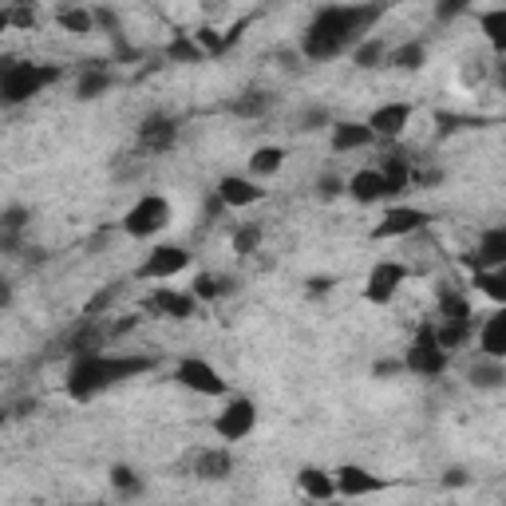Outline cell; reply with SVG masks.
Instances as JSON below:
<instances>
[{
	"label": "cell",
	"mask_w": 506,
	"mask_h": 506,
	"mask_svg": "<svg viewBox=\"0 0 506 506\" xmlns=\"http://www.w3.org/2000/svg\"><path fill=\"white\" fill-rule=\"evenodd\" d=\"M166 56H171L174 64H202V59H206V48L198 44V36H174L171 48H166Z\"/></svg>",
	"instance_id": "30"
},
{
	"label": "cell",
	"mask_w": 506,
	"mask_h": 506,
	"mask_svg": "<svg viewBox=\"0 0 506 506\" xmlns=\"http://www.w3.org/2000/svg\"><path fill=\"white\" fill-rule=\"evenodd\" d=\"M404 368L415 372V376H428V380L443 376V368H448V349L439 344L435 321H423V324H420V333L412 336L408 352H404Z\"/></svg>",
	"instance_id": "4"
},
{
	"label": "cell",
	"mask_w": 506,
	"mask_h": 506,
	"mask_svg": "<svg viewBox=\"0 0 506 506\" xmlns=\"http://www.w3.org/2000/svg\"><path fill=\"white\" fill-rule=\"evenodd\" d=\"M388 59H392L395 72H420L423 59H428V48L423 44H404V48H395Z\"/></svg>",
	"instance_id": "32"
},
{
	"label": "cell",
	"mask_w": 506,
	"mask_h": 506,
	"mask_svg": "<svg viewBox=\"0 0 506 506\" xmlns=\"http://www.w3.org/2000/svg\"><path fill=\"white\" fill-rule=\"evenodd\" d=\"M171 226V202H166L163 194H143L131 210L123 214V234L127 237H155L158 230H166Z\"/></svg>",
	"instance_id": "5"
},
{
	"label": "cell",
	"mask_w": 506,
	"mask_h": 506,
	"mask_svg": "<svg viewBox=\"0 0 506 506\" xmlns=\"http://www.w3.org/2000/svg\"><path fill=\"white\" fill-rule=\"evenodd\" d=\"M404 281H408V270H404L400 262H380L368 273V281H364V297H368L372 305H388L392 297L400 293Z\"/></svg>",
	"instance_id": "9"
},
{
	"label": "cell",
	"mask_w": 506,
	"mask_h": 506,
	"mask_svg": "<svg viewBox=\"0 0 506 506\" xmlns=\"http://www.w3.org/2000/svg\"><path fill=\"white\" fill-rule=\"evenodd\" d=\"M107 87H111V72H107V67H87V72L79 75V84H75V99L92 103V99L107 95Z\"/></svg>",
	"instance_id": "23"
},
{
	"label": "cell",
	"mask_w": 506,
	"mask_h": 506,
	"mask_svg": "<svg viewBox=\"0 0 506 506\" xmlns=\"http://www.w3.org/2000/svg\"><path fill=\"white\" fill-rule=\"evenodd\" d=\"M384 59H388V48H384V40H360V44L352 48V64L356 67H380Z\"/></svg>",
	"instance_id": "31"
},
{
	"label": "cell",
	"mask_w": 506,
	"mask_h": 506,
	"mask_svg": "<svg viewBox=\"0 0 506 506\" xmlns=\"http://www.w3.org/2000/svg\"><path fill=\"white\" fill-rule=\"evenodd\" d=\"M324 123H329V111H321V107L305 115V131H316V127H324Z\"/></svg>",
	"instance_id": "46"
},
{
	"label": "cell",
	"mask_w": 506,
	"mask_h": 506,
	"mask_svg": "<svg viewBox=\"0 0 506 506\" xmlns=\"http://www.w3.org/2000/svg\"><path fill=\"white\" fill-rule=\"evenodd\" d=\"M333 289V277H309V297H324Z\"/></svg>",
	"instance_id": "45"
},
{
	"label": "cell",
	"mask_w": 506,
	"mask_h": 506,
	"mask_svg": "<svg viewBox=\"0 0 506 506\" xmlns=\"http://www.w3.org/2000/svg\"><path fill=\"white\" fill-rule=\"evenodd\" d=\"M408 119H412L408 103H384L368 115V127L376 131V138H400L404 127H408Z\"/></svg>",
	"instance_id": "16"
},
{
	"label": "cell",
	"mask_w": 506,
	"mask_h": 506,
	"mask_svg": "<svg viewBox=\"0 0 506 506\" xmlns=\"http://www.w3.org/2000/svg\"><path fill=\"white\" fill-rule=\"evenodd\" d=\"M174 380L182 384V388H191L198 395H210V400H217V395H226L230 392V384L217 376L206 360H198V356H186L182 364H178V372H174Z\"/></svg>",
	"instance_id": "7"
},
{
	"label": "cell",
	"mask_w": 506,
	"mask_h": 506,
	"mask_svg": "<svg viewBox=\"0 0 506 506\" xmlns=\"http://www.w3.org/2000/svg\"><path fill=\"white\" fill-rule=\"evenodd\" d=\"M380 171H384V178L392 182V194H404V191H408V186L415 182L412 158H404V155H388V158H380Z\"/></svg>",
	"instance_id": "22"
},
{
	"label": "cell",
	"mask_w": 506,
	"mask_h": 506,
	"mask_svg": "<svg viewBox=\"0 0 506 506\" xmlns=\"http://www.w3.org/2000/svg\"><path fill=\"white\" fill-rule=\"evenodd\" d=\"M24 222H28V210H24V206H8L4 217H0L4 234H20V230H24Z\"/></svg>",
	"instance_id": "41"
},
{
	"label": "cell",
	"mask_w": 506,
	"mask_h": 506,
	"mask_svg": "<svg viewBox=\"0 0 506 506\" xmlns=\"http://www.w3.org/2000/svg\"><path fill=\"white\" fill-rule=\"evenodd\" d=\"M499 270H502V273H506V265H499Z\"/></svg>",
	"instance_id": "50"
},
{
	"label": "cell",
	"mask_w": 506,
	"mask_h": 506,
	"mask_svg": "<svg viewBox=\"0 0 506 506\" xmlns=\"http://www.w3.org/2000/svg\"><path fill=\"white\" fill-rule=\"evenodd\" d=\"M479 349L487 352V356H499V360H506V305H499V309L487 316V324L479 329Z\"/></svg>",
	"instance_id": "20"
},
{
	"label": "cell",
	"mask_w": 506,
	"mask_h": 506,
	"mask_svg": "<svg viewBox=\"0 0 506 506\" xmlns=\"http://www.w3.org/2000/svg\"><path fill=\"white\" fill-rule=\"evenodd\" d=\"M344 191H349V182H341L336 174L316 178V198H321V202H333V198H341Z\"/></svg>",
	"instance_id": "39"
},
{
	"label": "cell",
	"mask_w": 506,
	"mask_h": 506,
	"mask_svg": "<svg viewBox=\"0 0 506 506\" xmlns=\"http://www.w3.org/2000/svg\"><path fill=\"white\" fill-rule=\"evenodd\" d=\"M285 166V151L281 146H257V151L250 155V174L253 178H270Z\"/></svg>",
	"instance_id": "26"
},
{
	"label": "cell",
	"mask_w": 506,
	"mask_h": 506,
	"mask_svg": "<svg viewBox=\"0 0 506 506\" xmlns=\"http://www.w3.org/2000/svg\"><path fill=\"white\" fill-rule=\"evenodd\" d=\"M270 107H273L270 92H242V95L234 99V115L237 119H262Z\"/></svg>",
	"instance_id": "29"
},
{
	"label": "cell",
	"mask_w": 506,
	"mask_h": 506,
	"mask_svg": "<svg viewBox=\"0 0 506 506\" xmlns=\"http://www.w3.org/2000/svg\"><path fill=\"white\" fill-rule=\"evenodd\" d=\"M349 194L360 206H376V202H384V198H392V182L384 178L380 166H364V171H356L349 178Z\"/></svg>",
	"instance_id": "12"
},
{
	"label": "cell",
	"mask_w": 506,
	"mask_h": 506,
	"mask_svg": "<svg viewBox=\"0 0 506 506\" xmlns=\"http://www.w3.org/2000/svg\"><path fill=\"white\" fill-rule=\"evenodd\" d=\"M64 79L59 64H36V59H8L4 75H0V95L8 107H20L28 99H36L40 92H48L52 84Z\"/></svg>",
	"instance_id": "3"
},
{
	"label": "cell",
	"mask_w": 506,
	"mask_h": 506,
	"mask_svg": "<svg viewBox=\"0 0 506 506\" xmlns=\"http://www.w3.org/2000/svg\"><path fill=\"white\" fill-rule=\"evenodd\" d=\"M56 20H59V28L72 36H87L95 28V13H87V8H79V4H64L56 13Z\"/></svg>",
	"instance_id": "25"
},
{
	"label": "cell",
	"mask_w": 506,
	"mask_h": 506,
	"mask_svg": "<svg viewBox=\"0 0 506 506\" xmlns=\"http://www.w3.org/2000/svg\"><path fill=\"white\" fill-rule=\"evenodd\" d=\"M428 222H431V214L420 210V206H392L384 214V222L372 230V237H408V234H420Z\"/></svg>",
	"instance_id": "10"
},
{
	"label": "cell",
	"mask_w": 506,
	"mask_h": 506,
	"mask_svg": "<svg viewBox=\"0 0 506 506\" xmlns=\"http://www.w3.org/2000/svg\"><path fill=\"white\" fill-rule=\"evenodd\" d=\"M439 321H471V305L459 293H439Z\"/></svg>",
	"instance_id": "35"
},
{
	"label": "cell",
	"mask_w": 506,
	"mask_h": 506,
	"mask_svg": "<svg viewBox=\"0 0 506 506\" xmlns=\"http://www.w3.org/2000/svg\"><path fill=\"white\" fill-rule=\"evenodd\" d=\"M494 79H499V87H502V92H506V59H502V64H499V72H494Z\"/></svg>",
	"instance_id": "49"
},
{
	"label": "cell",
	"mask_w": 506,
	"mask_h": 506,
	"mask_svg": "<svg viewBox=\"0 0 506 506\" xmlns=\"http://www.w3.org/2000/svg\"><path fill=\"white\" fill-rule=\"evenodd\" d=\"M253 423H257V404L245 400V395H234V400L222 408V415L214 420V431L222 435L226 443H237L253 431Z\"/></svg>",
	"instance_id": "6"
},
{
	"label": "cell",
	"mask_w": 506,
	"mask_h": 506,
	"mask_svg": "<svg viewBox=\"0 0 506 506\" xmlns=\"http://www.w3.org/2000/svg\"><path fill=\"white\" fill-rule=\"evenodd\" d=\"M467 123V119H459V115H435V127H439V135H451V131H459V127Z\"/></svg>",
	"instance_id": "43"
},
{
	"label": "cell",
	"mask_w": 506,
	"mask_h": 506,
	"mask_svg": "<svg viewBox=\"0 0 506 506\" xmlns=\"http://www.w3.org/2000/svg\"><path fill=\"white\" fill-rule=\"evenodd\" d=\"M479 28L487 36V44L494 52L506 56V8H491V13H479Z\"/></svg>",
	"instance_id": "24"
},
{
	"label": "cell",
	"mask_w": 506,
	"mask_h": 506,
	"mask_svg": "<svg viewBox=\"0 0 506 506\" xmlns=\"http://www.w3.org/2000/svg\"><path fill=\"white\" fill-rule=\"evenodd\" d=\"M217 194L226 198V206H253V202H262L265 191L253 182V178H242V174H226L222 182H217Z\"/></svg>",
	"instance_id": "17"
},
{
	"label": "cell",
	"mask_w": 506,
	"mask_h": 506,
	"mask_svg": "<svg viewBox=\"0 0 506 506\" xmlns=\"http://www.w3.org/2000/svg\"><path fill=\"white\" fill-rule=\"evenodd\" d=\"M194 475H198L202 483H222V479H230V475H234V455L222 451V448L202 451V455L194 459Z\"/></svg>",
	"instance_id": "19"
},
{
	"label": "cell",
	"mask_w": 506,
	"mask_h": 506,
	"mask_svg": "<svg viewBox=\"0 0 506 506\" xmlns=\"http://www.w3.org/2000/svg\"><path fill=\"white\" fill-rule=\"evenodd\" d=\"M174 138H178V123L171 115H146L143 127H138V143H143V151H151V155L171 151Z\"/></svg>",
	"instance_id": "14"
},
{
	"label": "cell",
	"mask_w": 506,
	"mask_h": 506,
	"mask_svg": "<svg viewBox=\"0 0 506 506\" xmlns=\"http://www.w3.org/2000/svg\"><path fill=\"white\" fill-rule=\"evenodd\" d=\"M257 245H262V230H257L253 222H245L242 230L234 234V253H242V257H245V253H253Z\"/></svg>",
	"instance_id": "38"
},
{
	"label": "cell",
	"mask_w": 506,
	"mask_h": 506,
	"mask_svg": "<svg viewBox=\"0 0 506 506\" xmlns=\"http://www.w3.org/2000/svg\"><path fill=\"white\" fill-rule=\"evenodd\" d=\"M467 265H471V270H499V265H506V226L483 230L479 253L467 257Z\"/></svg>",
	"instance_id": "15"
},
{
	"label": "cell",
	"mask_w": 506,
	"mask_h": 506,
	"mask_svg": "<svg viewBox=\"0 0 506 506\" xmlns=\"http://www.w3.org/2000/svg\"><path fill=\"white\" fill-rule=\"evenodd\" d=\"M376 143V131L368 123H336L333 127V151L336 155H349V151H364V146Z\"/></svg>",
	"instance_id": "18"
},
{
	"label": "cell",
	"mask_w": 506,
	"mask_h": 506,
	"mask_svg": "<svg viewBox=\"0 0 506 506\" xmlns=\"http://www.w3.org/2000/svg\"><path fill=\"white\" fill-rule=\"evenodd\" d=\"M388 13V0H368V4H333L313 16V24L301 36V56L309 64H324V59L344 56L360 40H368L372 24Z\"/></svg>",
	"instance_id": "1"
},
{
	"label": "cell",
	"mask_w": 506,
	"mask_h": 506,
	"mask_svg": "<svg viewBox=\"0 0 506 506\" xmlns=\"http://www.w3.org/2000/svg\"><path fill=\"white\" fill-rule=\"evenodd\" d=\"M0 24H13V28H36V4H28V0H24V4H13V8H8V13L4 16H0Z\"/></svg>",
	"instance_id": "37"
},
{
	"label": "cell",
	"mask_w": 506,
	"mask_h": 506,
	"mask_svg": "<svg viewBox=\"0 0 506 506\" xmlns=\"http://www.w3.org/2000/svg\"><path fill=\"white\" fill-rule=\"evenodd\" d=\"M475 285H479V293H487L491 301L506 305V273L502 270H475Z\"/></svg>",
	"instance_id": "33"
},
{
	"label": "cell",
	"mask_w": 506,
	"mask_h": 506,
	"mask_svg": "<svg viewBox=\"0 0 506 506\" xmlns=\"http://www.w3.org/2000/svg\"><path fill=\"white\" fill-rule=\"evenodd\" d=\"M467 380L475 384V388H506V364L499 360V356H487V352H483L479 356V360H475L471 364V368H467Z\"/></svg>",
	"instance_id": "21"
},
{
	"label": "cell",
	"mask_w": 506,
	"mask_h": 506,
	"mask_svg": "<svg viewBox=\"0 0 506 506\" xmlns=\"http://www.w3.org/2000/svg\"><path fill=\"white\" fill-rule=\"evenodd\" d=\"M400 368H404V364H392V360H384V364H376L372 372H376V376H392V372H400Z\"/></svg>",
	"instance_id": "47"
},
{
	"label": "cell",
	"mask_w": 506,
	"mask_h": 506,
	"mask_svg": "<svg viewBox=\"0 0 506 506\" xmlns=\"http://www.w3.org/2000/svg\"><path fill=\"white\" fill-rule=\"evenodd\" d=\"M151 368L146 356H107V352H84V356H72V368L64 376V388L75 404H87L95 400L99 392L115 388L119 380H135Z\"/></svg>",
	"instance_id": "2"
},
{
	"label": "cell",
	"mask_w": 506,
	"mask_h": 506,
	"mask_svg": "<svg viewBox=\"0 0 506 506\" xmlns=\"http://www.w3.org/2000/svg\"><path fill=\"white\" fill-rule=\"evenodd\" d=\"M191 293L198 297V301H217V297L234 293V281H230V277H217V273H198L194 285H191Z\"/></svg>",
	"instance_id": "27"
},
{
	"label": "cell",
	"mask_w": 506,
	"mask_h": 506,
	"mask_svg": "<svg viewBox=\"0 0 506 506\" xmlns=\"http://www.w3.org/2000/svg\"><path fill=\"white\" fill-rule=\"evenodd\" d=\"M194 36H198V44L206 48V56H222L226 52V36H217L214 28H198Z\"/></svg>",
	"instance_id": "40"
},
{
	"label": "cell",
	"mask_w": 506,
	"mask_h": 506,
	"mask_svg": "<svg viewBox=\"0 0 506 506\" xmlns=\"http://www.w3.org/2000/svg\"><path fill=\"white\" fill-rule=\"evenodd\" d=\"M301 491L309 494V499H333V494H336V479H333L329 471L305 467L301 471Z\"/></svg>",
	"instance_id": "28"
},
{
	"label": "cell",
	"mask_w": 506,
	"mask_h": 506,
	"mask_svg": "<svg viewBox=\"0 0 506 506\" xmlns=\"http://www.w3.org/2000/svg\"><path fill=\"white\" fill-rule=\"evenodd\" d=\"M333 479H336V494H344V499H360V494L384 491V479H380V475L356 467V463H344V467H336Z\"/></svg>",
	"instance_id": "13"
},
{
	"label": "cell",
	"mask_w": 506,
	"mask_h": 506,
	"mask_svg": "<svg viewBox=\"0 0 506 506\" xmlns=\"http://www.w3.org/2000/svg\"><path fill=\"white\" fill-rule=\"evenodd\" d=\"M463 483H467L463 479V471H448V487H463Z\"/></svg>",
	"instance_id": "48"
},
{
	"label": "cell",
	"mask_w": 506,
	"mask_h": 506,
	"mask_svg": "<svg viewBox=\"0 0 506 506\" xmlns=\"http://www.w3.org/2000/svg\"><path fill=\"white\" fill-rule=\"evenodd\" d=\"M471 8V0H439V4H435V16L439 20H455L459 13H467Z\"/></svg>",
	"instance_id": "42"
},
{
	"label": "cell",
	"mask_w": 506,
	"mask_h": 506,
	"mask_svg": "<svg viewBox=\"0 0 506 506\" xmlns=\"http://www.w3.org/2000/svg\"><path fill=\"white\" fill-rule=\"evenodd\" d=\"M191 265V253L182 245H158V250L146 253V262L138 265V277L143 281H166V277H178Z\"/></svg>",
	"instance_id": "8"
},
{
	"label": "cell",
	"mask_w": 506,
	"mask_h": 506,
	"mask_svg": "<svg viewBox=\"0 0 506 506\" xmlns=\"http://www.w3.org/2000/svg\"><path fill=\"white\" fill-rule=\"evenodd\" d=\"M111 487L119 494H143V483H138V475L127 467V463H115L111 467Z\"/></svg>",
	"instance_id": "36"
},
{
	"label": "cell",
	"mask_w": 506,
	"mask_h": 506,
	"mask_svg": "<svg viewBox=\"0 0 506 506\" xmlns=\"http://www.w3.org/2000/svg\"><path fill=\"white\" fill-rule=\"evenodd\" d=\"M143 309L155 313V316H171V321H191V316L198 313V297L194 293H174V289H155V293H146Z\"/></svg>",
	"instance_id": "11"
},
{
	"label": "cell",
	"mask_w": 506,
	"mask_h": 506,
	"mask_svg": "<svg viewBox=\"0 0 506 506\" xmlns=\"http://www.w3.org/2000/svg\"><path fill=\"white\" fill-rule=\"evenodd\" d=\"M435 333H439V344H443V349L455 352L459 344H467L471 321H439V324H435Z\"/></svg>",
	"instance_id": "34"
},
{
	"label": "cell",
	"mask_w": 506,
	"mask_h": 506,
	"mask_svg": "<svg viewBox=\"0 0 506 506\" xmlns=\"http://www.w3.org/2000/svg\"><path fill=\"white\" fill-rule=\"evenodd\" d=\"M95 24H103L107 36L119 40V20H115V13H107V8H95Z\"/></svg>",
	"instance_id": "44"
}]
</instances>
